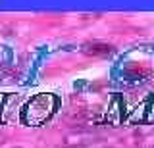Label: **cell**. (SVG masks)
<instances>
[{
    "instance_id": "cell-1",
    "label": "cell",
    "mask_w": 154,
    "mask_h": 148,
    "mask_svg": "<svg viewBox=\"0 0 154 148\" xmlns=\"http://www.w3.org/2000/svg\"><path fill=\"white\" fill-rule=\"evenodd\" d=\"M58 110V96L50 92H41L33 96L21 110V121L29 127H41L54 116Z\"/></svg>"
},
{
    "instance_id": "cell-2",
    "label": "cell",
    "mask_w": 154,
    "mask_h": 148,
    "mask_svg": "<svg viewBox=\"0 0 154 148\" xmlns=\"http://www.w3.org/2000/svg\"><path fill=\"white\" fill-rule=\"evenodd\" d=\"M81 50L89 56H108L114 52V48L110 44H106V42H85Z\"/></svg>"
},
{
    "instance_id": "cell-3",
    "label": "cell",
    "mask_w": 154,
    "mask_h": 148,
    "mask_svg": "<svg viewBox=\"0 0 154 148\" xmlns=\"http://www.w3.org/2000/svg\"><path fill=\"white\" fill-rule=\"evenodd\" d=\"M4 102H6V94H0V113H2V108H4Z\"/></svg>"
},
{
    "instance_id": "cell-4",
    "label": "cell",
    "mask_w": 154,
    "mask_h": 148,
    "mask_svg": "<svg viewBox=\"0 0 154 148\" xmlns=\"http://www.w3.org/2000/svg\"><path fill=\"white\" fill-rule=\"evenodd\" d=\"M150 148H154V144H152V146H150Z\"/></svg>"
}]
</instances>
